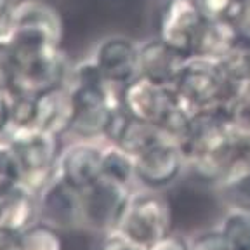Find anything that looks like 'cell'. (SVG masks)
<instances>
[{"instance_id": "6da1fadb", "label": "cell", "mask_w": 250, "mask_h": 250, "mask_svg": "<svg viewBox=\"0 0 250 250\" xmlns=\"http://www.w3.org/2000/svg\"><path fill=\"white\" fill-rule=\"evenodd\" d=\"M122 106L130 117L158 125L177 143L191 120V113L179 101L174 87L156 85L143 77L122 87Z\"/></svg>"}, {"instance_id": "7a4b0ae2", "label": "cell", "mask_w": 250, "mask_h": 250, "mask_svg": "<svg viewBox=\"0 0 250 250\" xmlns=\"http://www.w3.org/2000/svg\"><path fill=\"white\" fill-rule=\"evenodd\" d=\"M62 39L64 20L59 9L43 0L16 2L11 35L7 39L16 59L62 49Z\"/></svg>"}, {"instance_id": "3957f363", "label": "cell", "mask_w": 250, "mask_h": 250, "mask_svg": "<svg viewBox=\"0 0 250 250\" xmlns=\"http://www.w3.org/2000/svg\"><path fill=\"white\" fill-rule=\"evenodd\" d=\"M61 139L37 127L9 130L5 134L2 141L20 168L21 184L37 193L56 176V165L62 149Z\"/></svg>"}, {"instance_id": "277c9868", "label": "cell", "mask_w": 250, "mask_h": 250, "mask_svg": "<svg viewBox=\"0 0 250 250\" xmlns=\"http://www.w3.org/2000/svg\"><path fill=\"white\" fill-rule=\"evenodd\" d=\"M179 101L189 113L231 109L238 90L226 82L215 61L189 58L174 83Z\"/></svg>"}, {"instance_id": "5b68a950", "label": "cell", "mask_w": 250, "mask_h": 250, "mask_svg": "<svg viewBox=\"0 0 250 250\" xmlns=\"http://www.w3.org/2000/svg\"><path fill=\"white\" fill-rule=\"evenodd\" d=\"M118 231L141 247H149L174 231L172 203L164 191L139 188L132 189Z\"/></svg>"}, {"instance_id": "8992f818", "label": "cell", "mask_w": 250, "mask_h": 250, "mask_svg": "<svg viewBox=\"0 0 250 250\" xmlns=\"http://www.w3.org/2000/svg\"><path fill=\"white\" fill-rule=\"evenodd\" d=\"M134 188L99 177L80 191V224L94 233L113 231L120 224Z\"/></svg>"}, {"instance_id": "52a82bcc", "label": "cell", "mask_w": 250, "mask_h": 250, "mask_svg": "<svg viewBox=\"0 0 250 250\" xmlns=\"http://www.w3.org/2000/svg\"><path fill=\"white\" fill-rule=\"evenodd\" d=\"M207 21L200 0H165L158 14L156 37L189 59Z\"/></svg>"}, {"instance_id": "ba28073f", "label": "cell", "mask_w": 250, "mask_h": 250, "mask_svg": "<svg viewBox=\"0 0 250 250\" xmlns=\"http://www.w3.org/2000/svg\"><path fill=\"white\" fill-rule=\"evenodd\" d=\"M14 82L9 92L40 96L59 85L68 83L71 64L64 49L16 59Z\"/></svg>"}, {"instance_id": "9c48e42d", "label": "cell", "mask_w": 250, "mask_h": 250, "mask_svg": "<svg viewBox=\"0 0 250 250\" xmlns=\"http://www.w3.org/2000/svg\"><path fill=\"white\" fill-rule=\"evenodd\" d=\"M186 170V158L179 143L164 139L153 148L134 156L136 186L164 191L176 183Z\"/></svg>"}, {"instance_id": "30bf717a", "label": "cell", "mask_w": 250, "mask_h": 250, "mask_svg": "<svg viewBox=\"0 0 250 250\" xmlns=\"http://www.w3.org/2000/svg\"><path fill=\"white\" fill-rule=\"evenodd\" d=\"M90 59L109 83L124 87L137 77L139 42L125 35H109L99 40Z\"/></svg>"}, {"instance_id": "8fae6325", "label": "cell", "mask_w": 250, "mask_h": 250, "mask_svg": "<svg viewBox=\"0 0 250 250\" xmlns=\"http://www.w3.org/2000/svg\"><path fill=\"white\" fill-rule=\"evenodd\" d=\"M103 148L104 143L101 141L71 139L61 149L56 165V176L82 191L101 176Z\"/></svg>"}, {"instance_id": "7c38bea8", "label": "cell", "mask_w": 250, "mask_h": 250, "mask_svg": "<svg viewBox=\"0 0 250 250\" xmlns=\"http://www.w3.org/2000/svg\"><path fill=\"white\" fill-rule=\"evenodd\" d=\"M39 219L59 229H75L80 224V191L61 177L54 176L37 191Z\"/></svg>"}, {"instance_id": "4fadbf2b", "label": "cell", "mask_w": 250, "mask_h": 250, "mask_svg": "<svg viewBox=\"0 0 250 250\" xmlns=\"http://www.w3.org/2000/svg\"><path fill=\"white\" fill-rule=\"evenodd\" d=\"M186 61L188 58L176 52L158 37H153L139 42L137 77L146 78L156 85L174 87Z\"/></svg>"}, {"instance_id": "5bb4252c", "label": "cell", "mask_w": 250, "mask_h": 250, "mask_svg": "<svg viewBox=\"0 0 250 250\" xmlns=\"http://www.w3.org/2000/svg\"><path fill=\"white\" fill-rule=\"evenodd\" d=\"M73 118L75 101L68 83L37 96V129L58 137H68Z\"/></svg>"}, {"instance_id": "9a60e30c", "label": "cell", "mask_w": 250, "mask_h": 250, "mask_svg": "<svg viewBox=\"0 0 250 250\" xmlns=\"http://www.w3.org/2000/svg\"><path fill=\"white\" fill-rule=\"evenodd\" d=\"M35 221H39V202L33 189L20 184L0 198V224L23 233Z\"/></svg>"}, {"instance_id": "2e32d148", "label": "cell", "mask_w": 250, "mask_h": 250, "mask_svg": "<svg viewBox=\"0 0 250 250\" xmlns=\"http://www.w3.org/2000/svg\"><path fill=\"white\" fill-rule=\"evenodd\" d=\"M240 42V35L231 20H208L196 42L193 58L217 61Z\"/></svg>"}, {"instance_id": "e0dca14e", "label": "cell", "mask_w": 250, "mask_h": 250, "mask_svg": "<svg viewBox=\"0 0 250 250\" xmlns=\"http://www.w3.org/2000/svg\"><path fill=\"white\" fill-rule=\"evenodd\" d=\"M164 139H172V137L158 125L127 115L111 145L120 146L124 151H127L134 158V156L141 155L143 151L162 143Z\"/></svg>"}, {"instance_id": "ac0fdd59", "label": "cell", "mask_w": 250, "mask_h": 250, "mask_svg": "<svg viewBox=\"0 0 250 250\" xmlns=\"http://www.w3.org/2000/svg\"><path fill=\"white\" fill-rule=\"evenodd\" d=\"M215 64L226 82L240 92L250 83V43L240 40L228 54L217 59Z\"/></svg>"}, {"instance_id": "d6986e66", "label": "cell", "mask_w": 250, "mask_h": 250, "mask_svg": "<svg viewBox=\"0 0 250 250\" xmlns=\"http://www.w3.org/2000/svg\"><path fill=\"white\" fill-rule=\"evenodd\" d=\"M103 179L113 181L122 186L134 188V158L117 145L104 143L101 155V176Z\"/></svg>"}, {"instance_id": "ffe728a7", "label": "cell", "mask_w": 250, "mask_h": 250, "mask_svg": "<svg viewBox=\"0 0 250 250\" xmlns=\"http://www.w3.org/2000/svg\"><path fill=\"white\" fill-rule=\"evenodd\" d=\"M215 189L226 208L250 212V168L229 174L215 184Z\"/></svg>"}, {"instance_id": "44dd1931", "label": "cell", "mask_w": 250, "mask_h": 250, "mask_svg": "<svg viewBox=\"0 0 250 250\" xmlns=\"http://www.w3.org/2000/svg\"><path fill=\"white\" fill-rule=\"evenodd\" d=\"M215 229L233 250H250V212L228 208Z\"/></svg>"}, {"instance_id": "7402d4cb", "label": "cell", "mask_w": 250, "mask_h": 250, "mask_svg": "<svg viewBox=\"0 0 250 250\" xmlns=\"http://www.w3.org/2000/svg\"><path fill=\"white\" fill-rule=\"evenodd\" d=\"M23 250H66V240L62 229L45 223L42 219L35 221L21 233Z\"/></svg>"}, {"instance_id": "603a6c76", "label": "cell", "mask_w": 250, "mask_h": 250, "mask_svg": "<svg viewBox=\"0 0 250 250\" xmlns=\"http://www.w3.org/2000/svg\"><path fill=\"white\" fill-rule=\"evenodd\" d=\"M20 184L21 174L14 162V156L9 151L4 141H0V198H4L7 193H11Z\"/></svg>"}, {"instance_id": "cb8c5ba5", "label": "cell", "mask_w": 250, "mask_h": 250, "mask_svg": "<svg viewBox=\"0 0 250 250\" xmlns=\"http://www.w3.org/2000/svg\"><path fill=\"white\" fill-rule=\"evenodd\" d=\"M16 66V56L9 40H0V90H11Z\"/></svg>"}, {"instance_id": "d4e9b609", "label": "cell", "mask_w": 250, "mask_h": 250, "mask_svg": "<svg viewBox=\"0 0 250 250\" xmlns=\"http://www.w3.org/2000/svg\"><path fill=\"white\" fill-rule=\"evenodd\" d=\"M99 236L101 238L96 245V250H146L145 247H141L139 243L130 240L129 236H125L118 229L108 231V233H103Z\"/></svg>"}, {"instance_id": "484cf974", "label": "cell", "mask_w": 250, "mask_h": 250, "mask_svg": "<svg viewBox=\"0 0 250 250\" xmlns=\"http://www.w3.org/2000/svg\"><path fill=\"white\" fill-rule=\"evenodd\" d=\"M191 250H233L217 229L202 231L191 236Z\"/></svg>"}, {"instance_id": "4316f807", "label": "cell", "mask_w": 250, "mask_h": 250, "mask_svg": "<svg viewBox=\"0 0 250 250\" xmlns=\"http://www.w3.org/2000/svg\"><path fill=\"white\" fill-rule=\"evenodd\" d=\"M229 20L238 31L240 40L250 43V0H238Z\"/></svg>"}, {"instance_id": "83f0119b", "label": "cell", "mask_w": 250, "mask_h": 250, "mask_svg": "<svg viewBox=\"0 0 250 250\" xmlns=\"http://www.w3.org/2000/svg\"><path fill=\"white\" fill-rule=\"evenodd\" d=\"M238 0H200L208 20H229Z\"/></svg>"}, {"instance_id": "f1b7e54d", "label": "cell", "mask_w": 250, "mask_h": 250, "mask_svg": "<svg viewBox=\"0 0 250 250\" xmlns=\"http://www.w3.org/2000/svg\"><path fill=\"white\" fill-rule=\"evenodd\" d=\"M146 250H191V238L183 233L172 231L153 245L146 247Z\"/></svg>"}, {"instance_id": "f546056e", "label": "cell", "mask_w": 250, "mask_h": 250, "mask_svg": "<svg viewBox=\"0 0 250 250\" xmlns=\"http://www.w3.org/2000/svg\"><path fill=\"white\" fill-rule=\"evenodd\" d=\"M14 5V0H0V40H7L11 35Z\"/></svg>"}, {"instance_id": "4dcf8cb0", "label": "cell", "mask_w": 250, "mask_h": 250, "mask_svg": "<svg viewBox=\"0 0 250 250\" xmlns=\"http://www.w3.org/2000/svg\"><path fill=\"white\" fill-rule=\"evenodd\" d=\"M0 250H23L21 231L0 224Z\"/></svg>"}, {"instance_id": "1f68e13d", "label": "cell", "mask_w": 250, "mask_h": 250, "mask_svg": "<svg viewBox=\"0 0 250 250\" xmlns=\"http://www.w3.org/2000/svg\"><path fill=\"white\" fill-rule=\"evenodd\" d=\"M11 125V94L0 90V141L4 139Z\"/></svg>"}]
</instances>
